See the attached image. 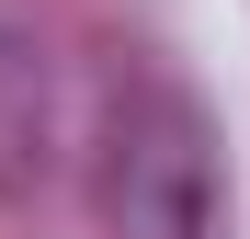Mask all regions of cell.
Segmentation results:
<instances>
[{
	"mask_svg": "<svg viewBox=\"0 0 250 239\" xmlns=\"http://www.w3.org/2000/svg\"><path fill=\"white\" fill-rule=\"evenodd\" d=\"M103 239H216V126L182 80H125L103 114Z\"/></svg>",
	"mask_w": 250,
	"mask_h": 239,
	"instance_id": "obj_1",
	"label": "cell"
},
{
	"mask_svg": "<svg viewBox=\"0 0 250 239\" xmlns=\"http://www.w3.org/2000/svg\"><path fill=\"white\" fill-rule=\"evenodd\" d=\"M46 159V68L23 34H0V182H34Z\"/></svg>",
	"mask_w": 250,
	"mask_h": 239,
	"instance_id": "obj_2",
	"label": "cell"
}]
</instances>
